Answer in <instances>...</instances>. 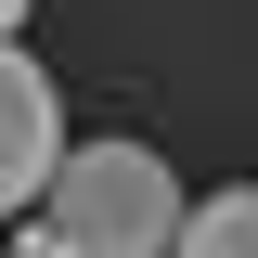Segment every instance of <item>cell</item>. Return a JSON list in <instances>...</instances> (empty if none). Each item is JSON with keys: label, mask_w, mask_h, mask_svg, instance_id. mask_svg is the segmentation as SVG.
I'll return each mask as SVG.
<instances>
[{"label": "cell", "mask_w": 258, "mask_h": 258, "mask_svg": "<svg viewBox=\"0 0 258 258\" xmlns=\"http://www.w3.org/2000/svg\"><path fill=\"white\" fill-rule=\"evenodd\" d=\"M0 258H13V245H0Z\"/></svg>", "instance_id": "cell-5"}, {"label": "cell", "mask_w": 258, "mask_h": 258, "mask_svg": "<svg viewBox=\"0 0 258 258\" xmlns=\"http://www.w3.org/2000/svg\"><path fill=\"white\" fill-rule=\"evenodd\" d=\"M168 258H258V181H232V194H207V207H181Z\"/></svg>", "instance_id": "cell-3"}, {"label": "cell", "mask_w": 258, "mask_h": 258, "mask_svg": "<svg viewBox=\"0 0 258 258\" xmlns=\"http://www.w3.org/2000/svg\"><path fill=\"white\" fill-rule=\"evenodd\" d=\"M13 26H26V0H0V39H13Z\"/></svg>", "instance_id": "cell-4"}, {"label": "cell", "mask_w": 258, "mask_h": 258, "mask_svg": "<svg viewBox=\"0 0 258 258\" xmlns=\"http://www.w3.org/2000/svg\"><path fill=\"white\" fill-rule=\"evenodd\" d=\"M52 155H64V91L13 52V39H0V220H13V207H39Z\"/></svg>", "instance_id": "cell-2"}, {"label": "cell", "mask_w": 258, "mask_h": 258, "mask_svg": "<svg viewBox=\"0 0 258 258\" xmlns=\"http://www.w3.org/2000/svg\"><path fill=\"white\" fill-rule=\"evenodd\" d=\"M181 181L155 142H64L26 207V258H168Z\"/></svg>", "instance_id": "cell-1"}]
</instances>
